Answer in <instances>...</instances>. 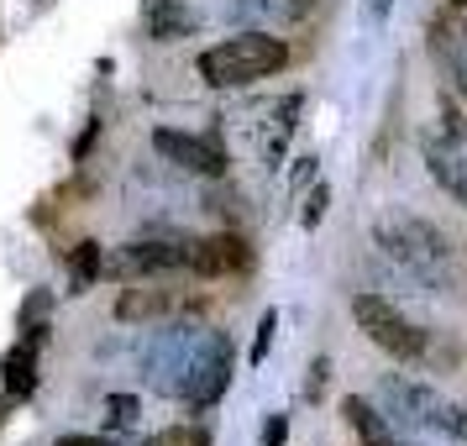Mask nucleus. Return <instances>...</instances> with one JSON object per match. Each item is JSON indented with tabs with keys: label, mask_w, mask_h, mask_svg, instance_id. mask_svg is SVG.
<instances>
[{
	"label": "nucleus",
	"mask_w": 467,
	"mask_h": 446,
	"mask_svg": "<svg viewBox=\"0 0 467 446\" xmlns=\"http://www.w3.org/2000/svg\"><path fill=\"white\" fill-rule=\"evenodd\" d=\"M373 247L420 295H451L457 289V247H451V236L436 221L410 215V211H389L373 221Z\"/></svg>",
	"instance_id": "nucleus-1"
},
{
	"label": "nucleus",
	"mask_w": 467,
	"mask_h": 446,
	"mask_svg": "<svg viewBox=\"0 0 467 446\" xmlns=\"http://www.w3.org/2000/svg\"><path fill=\"white\" fill-rule=\"evenodd\" d=\"M194 68H200V79L211 89H242V85H257V79H274L278 68H289V43L247 26V32L226 37V43L205 47Z\"/></svg>",
	"instance_id": "nucleus-2"
},
{
	"label": "nucleus",
	"mask_w": 467,
	"mask_h": 446,
	"mask_svg": "<svg viewBox=\"0 0 467 446\" xmlns=\"http://www.w3.org/2000/svg\"><path fill=\"white\" fill-rule=\"evenodd\" d=\"M200 337H205V326H194V320H169L163 331L148 337V347H142V383H148L152 394L184 399V383H190Z\"/></svg>",
	"instance_id": "nucleus-3"
},
{
	"label": "nucleus",
	"mask_w": 467,
	"mask_h": 446,
	"mask_svg": "<svg viewBox=\"0 0 467 446\" xmlns=\"http://www.w3.org/2000/svg\"><path fill=\"white\" fill-rule=\"evenodd\" d=\"M352 320H358V331L379 352H389L394 362H420L425 352H431V337H425L415 320L404 316L394 299L373 295V289H362V295H352Z\"/></svg>",
	"instance_id": "nucleus-4"
},
{
	"label": "nucleus",
	"mask_w": 467,
	"mask_h": 446,
	"mask_svg": "<svg viewBox=\"0 0 467 446\" xmlns=\"http://www.w3.org/2000/svg\"><path fill=\"white\" fill-rule=\"evenodd\" d=\"M379 410L394 430H420V436H441L446 399L431 383L410 379V373H383L379 379Z\"/></svg>",
	"instance_id": "nucleus-5"
},
{
	"label": "nucleus",
	"mask_w": 467,
	"mask_h": 446,
	"mask_svg": "<svg viewBox=\"0 0 467 446\" xmlns=\"http://www.w3.org/2000/svg\"><path fill=\"white\" fill-rule=\"evenodd\" d=\"M226 383H232V337L205 326L200 352H194V368H190V383H184V404L200 415V410H211L226 394Z\"/></svg>",
	"instance_id": "nucleus-6"
},
{
	"label": "nucleus",
	"mask_w": 467,
	"mask_h": 446,
	"mask_svg": "<svg viewBox=\"0 0 467 446\" xmlns=\"http://www.w3.org/2000/svg\"><path fill=\"white\" fill-rule=\"evenodd\" d=\"M152 152L173 163V169L184 173H205V179H221L226 173V148L215 142V137H194V131H173V127H158L152 131Z\"/></svg>",
	"instance_id": "nucleus-7"
},
{
	"label": "nucleus",
	"mask_w": 467,
	"mask_h": 446,
	"mask_svg": "<svg viewBox=\"0 0 467 446\" xmlns=\"http://www.w3.org/2000/svg\"><path fill=\"white\" fill-rule=\"evenodd\" d=\"M190 242L194 236H152V242H131V247H121V257L110 263V274H121V278L179 274V268H190Z\"/></svg>",
	"instance_id": "nucleus-8"
},
{
	"label": "nucleus",
	"mask_w": 467,
	"mask_h": 446,
	"mask_svg": "<svg viewBox=\"0 0 467 446\" xmlns=\"http://www.w3.org/2000/svg\"><path fill=\"white\" fill-rule=\"evenodd\" d=\"M420 163H425V173L467 211V148L462 142H446L436 127H425L420 131Z\"/></svg>",
	"instance_id": "nucleus-9"
},
{
	"label": "nucleus",
	"mask_w": 467,
	"mask_h": 446,
	"mask_svg": "<svg viewBox=\"0 0 467 446\" xmlns=\"http://www.w3.org/2000/svg\"><path fill=\"white\" fill-rule=\"evenodd\" d=\"M190 268H194L200 278L247 274V268H253V247H247V236H236V232L200 236V242H190Z\"/></svg>",
	"instance_id": "nucleus-10"
},
{
	"label": "nucleus",
	"mask_w": 467,
	"mask_h": 446,
	"mask_svg": "<svg viewBox=\"0 0 467 446\" xmlns=\"http://www.w3.org/2000/svg\"><path fill=\"white\" fill-rule=\"evenodd\" d=\"M431 58L441 64L451 95L467 100V22L457 16V11H446V16L431 22Z\"/></svg>",
	"instance_id": "nucleus-11"
},
{
	"label": "nucleus",
	"mask_w": 467,
	"mask_h": 446,
	"mask_svg": "<svg viewBox=\"0 0 467 446\" xmlns=\"http://www.w3.org/2000/svg\"><path fill=\"white\" fill-rule=\"evenodd\" d=\"M320 0H232L226 5V16L242 26H257V32H268V26H299L316 16Z\"/></svg>",
	"instance_id": "nucleus-12"
},
{
	"label": "nucleus",
	"mask_w": 467,
	"mask_h": 446,
	"mask_svg": "<svg viewBox=\"0 0 467 446\" xmlns=\"http://www.w3.org/2000/svg\"><path fill=\"white\" fill-rule=\"evenodd\" d=\"M37 341H43V331H22L16 347L0 358V383H5V394L16 404L37 394Z\"/></svg>",
	"instance_id": "nucleus-13"
},
{
	"label": "nucleus",
	"mask_w": 467,
	"mask_h": 446,
	"mask_svg": "<svg viewBox=\"0 0 467 446\" xmlns=\"http://www.w3.org/2000/svg\"><path fill=\"white\" fill-rule=\"evenodd\" d=\"M179 316V295L173 289H121L116 295V320L121 326H158V320Z\"/></svg>",
	"instance_id": "nucleus-14"
},
{
	"label": "nucleus",
	"mask_w": 467,
	"mask_h": 446,
	"mask_svg": "<svg viewBox=\"0 0 467 446\" xmlns=\"http://www.w3.org/2000/svg\"><path fill=\"white\" fill-rule=\"evenodd\" d=\"M142 22L152 43H179L200 26V16L190 11V0H142Z\"/></svg>",
	"instance_id": "nucleus-15"
},
{
	"label": "nucleus",
	"mask_w": 467,
	"mask_h": 446,
	"mask_svg": "<svg viewBox=\"0 0 467 446\" xmlns=\"http://www.w3.org/2000/svg\"><path fill=\"white\" fill-rule=\"evenodd\" d=\"M106 274V253H100V242H79L74 253H68V284L74 289H85V284H95V278Z\"/></svg>",
	"instance_id": "nucleus-16"
},
{
	"label": "nucleus",
	"mask_w": 467,
	"mask_h": 446,
	"mask_svg": "<svg viewBox=\"0 0 467 446\" xmlns=\"http://www.w3.org/2000/svg\"><path fill=\"white\" fill-rule=\"evenodd\" d=\"M137 420H142V399H137V394H110L106 399V430L110 436L137 430Z\"/></svg>",
	"instance_id": "nucleus-17"
},
{
	"label": "nucleus",
	"mask_w": 467,
	"mask_h": 446,
	"mask_svg": "<svg viewBox=\"0 0 467 446\" xmlns=\"http://www.w3.org/2000/svg\"><path fill=\"white\" fill-rule=\"evenodd\" d=\"M436 131H441L446 142H462V148H467V116L457 110V100H451V95H441V100H436Z\"/></svg>",
	"instance_id": "nucleus-18"
},
{
	"label": "nucleus",
	"mask_w": 467,
	"mask_h": 446,
	"mask_svg": "<svg viewBox=\"0 0 467 446\" xmlns=\"http://www.w3.org/2000/svg\"><path fill=\"white\" fill-rule=\"evenodd\" d=\"M47 310H53V295L47 289H32L22 305V316H16V331H37V320H47Z\"/></svg>",
	"instance_id": "nucleus-19"
},
{
	"label": "nucleus",
	"mask_w": 467,
	"mask_h": 446,
	"mask_svg": "<svg viewBox=\"0 0 467 446\" xmlns=\"http://www.w3.org/2000/svg\"><path fill=\"white\" fill-rule=\"evenodd\" d=\"M326 205H331V190H326V184H316V190L305 194V211H299V226H305V232H316L320 221H326Z\"/></svg>",
	"instance_id": "nucleus-20"
},
{
	"label": "nucleus",
	"mask_w": 467,
	"mask_h": 446,
	"mask_svg": "<svg viewBox=\"0 0 467 446\" xmlns=\"http://www.w3.org/2000/svg\"><path fill=\"white\" fill-rule=\"evenodd\" d=\"M274 337H278V310H263V320H257V337H253V368H257L263 358H268Z\"/></svg>",
	"instance_id": "nucleus-21"
},
{
	"label": "nucleus",
	"mask_w": 467,
	"mask_h": 446,
	"mask_svg": "<svg viewBox=\"0 0 467 446\" xmlns=\"http://www.w3.org/2000/svg\"><path fill=\"white\" fill-rule=\"evenodd\" d=\"M441 436H446V441H457V446H467V404H451V399H446Z\"/></svg>",
	"instance_id": "nucleus-22"
},
{
	"label": "nucleus",
	"mask_w": 467,
	"mask_h": 446,
	"mask_svg": "<svg viewBox=\"0 0 467 446\" xmlns=\"http://www.w3.org/2000/svg\"><path fill=\"white\" fill-rule=\"evenodd\" d=\"M326 379H331V358H316L310 362V379H305V394L320 399V394H326Z\"/></svg>",
	"instance_id": "nucleus-23"
},
{
	"label": "nucleus",
	"mask_w": 467,
	"mask_h": 446,
	"mask_svg": "<svg viewBox=\"0 0 467 446\" xmlns=\"http://www.w3.org/2000/svg\"><path fill=\"white\" fill-rule=\"evenodd\" d=\"M289 441V420L284 415H268V425H263V446H284Z\"/></svg>",
	"instance_id": "nucleus-24"
},
{
	"label": "nucleus",
	"mask_w": 467,
	"mask_h": 446,
	"mask_svg": "<svg viewBox=\"0 0 467 446\" xmlns=\"http://www.w3.org/2000/svg\"><path fill=\"white\" fill-rule=\"evenodd\" d=\"M53 446H127V441H121V436H110V430H106V436H58Z\"/></svg>",
	"instance_id": "nucleus-25"
},
{
	"label": "nucleus",
	"mask_w": 467,
	"mask_h": 446,
	"mask_svg": "<svg viewBox=\"0 0 467 446\" xmlns=\"http://www.w3.org/2000/svg\"><path fill=\"white\" fill-rule=\"evenodd\" d=\"M316 163H320V158H299L295 173H289V190H305V184L316 179Z\"/></svg>",
	"instance_id": "nucleus-26"
},
{
	"label": "nucleus",
	"mask_w": 467,
	"mask_h": 446,
	"mask_svg": "<svg viewBox=\"0 0 467 446\" xmlns=\"http://www.w3.org/2000/svg\"><path fill=\"white\" fill-rule=\"evenodd\" d=\"M362 446H415L404 430H383V436H373V441H362Z\"/></svg>",
	"instance_id": "nucleus-27"
},
{
	"label": "nucleus",
	"mask_w": 467,
	"mask_h": 446,
	"mask_svg": "<svg viewBox=\"0 0 467 446\" xmlns=\"http://www.w3.org/2000/svg\"><path fill=\"white\" fill-rule=\"evenodd\" d=\"M11 404H16L11 394H0V425H5V415H11Z\"/></svg>",
	"instance_id": "nucleus-28"
}]
</instances>
